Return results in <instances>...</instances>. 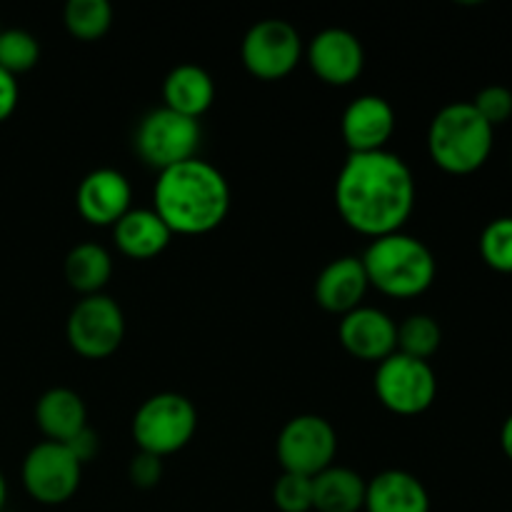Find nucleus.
<instances>
[{
	"instance_id": "4be33fe9",
	"label": "nucleus",
	"mask_w": 512,
	"mask_h": 512,
	"mask_svg": "<svg viewBox=\"0 0 512 512\" xmlns=\"http://www.w3.org/2000/svg\"><path fill=\"white\" fill-rule=\"evenodd\" d=\"M113 275V258L98 243H80L65 258V280L80 295H98Z\"/></svg>"
},
{
	"instance_id": "f704fd0d",
	"label": "nucleus",
	"mask_w": 512,
	"mask_h": 512,
	"mask_svg": "<svg viewBox=\"0 0 512 512\" xmlns=\"http://www.w3.org/2000/svg\"><path fill=\"white\" fill-rule=\"evenodd\" d=\"M0 30H3V28H0Z\"/></svg>"
},
{
	"instance_id": "0eeeda50",
	"label": "nucleus",
	"mask_w": 512,
	"mask_h": 512,
	"mask_svg": "<svg viewBox=\"0 0 512 512\" xmlns=\"http://www.w3.org/2000/svg\"><path fill=\"white\" fill-rule=\"evenodd\" d=\"M375 395L395 415H420L435 403L438 375L428 360L410 358L395 350L375 370Z\"/></svg>"
},
{
	"instance_id": "9b49d317",
	"label": "nucleus",
	"mask_w": 512,
	"mask_h": 512,
	"mask_svg": "<svg viewBox=\"0 0 512 512\" xmlns=\"http://www.w3.org/2000/svg\"><path fill=\"white\" fill-rule=\"evenodd\" d=\"M240 58L258 80H280L298 68L303 58V40L295 25L280 18H265L245 33Z\"/></svg>"
},
{
	"instance_id": "6e6552de",
	"label": "nucleus",
	"mask_w": 512,
	"mask_h": 512,
	"mask_svg": "<svg viewBox=\"0 0 512 512\" xmlns=\"http://www.w3.org/2000/svg\"><path fill=\"white\" fill-rule=\"evenodd\" d=\"M68 345L88 360L110 358L125 338V315L108 295H85L70 310L65 323Z\"/></svg>"
},
{
	"instance_id": "423d86ee",
	"label": "nucleus",
	"mask_w": 512,
	"mask_h": 512,
	"mask_svg": "<svg viewBox=\"0 0 512 512\" xmlns=\"http://www.w3.org/2000/svg\"><path fill=\"white\" fill-rule=\"evenodd\" d=\"M200 120L185 118L170 108H155L143 115L135 128V150L148 168L168 170L185 160L198 158Z\"/></svg>"
},
{
	"instance_id": "39448f33",
	"label": "nucleus",
	"mask_w": 512,
	"mask_h": 512,
	"mask_svg": "<svg viewBox=\"0 0 512 512\" xmlns=\"http://www.w3.org/2000/svg\"><path fill=\"white\" fill-rule=\"evenodd\" d=\"M198 430V410L185 395L158 393L145 400L133 415V440L140 453L163 460L193 440Z\"/></svg>"
},
{
	"instance_id": "f8f14e48",
	"label": "nucleus",
	"mask_w": 512,
	"mask_h": 512,
	"mask_svg": "<svg viewBox=\"0 0 512 512\" xmlns=\"http://www.w3.org/2000/svg\"><path fill=\"white\" fill-rule=\"evenodd\" d=\"M308 65L323 83L343 88L355 83L365 68V50L358 35L345 28H325L310 40Z\"/></svg>"
},
{
	"instance_id": "f257e3e1",
	"label": "nucleus",
	"mask_w": 512,
	"mask_h": 512,
	"mask_svg": "<svg viewBox=\"0 0 512 512\" xmlns=\"http://www.w3.org/2000/svg\"><path fill=\"white\" fill-rule=\"evenodd\" d=\"M415 195L413 170L390 150L350 153L335 178V208L343 223L373 240L403 230Z\"/></svg>"
},
{
	"instance_id": "4468645a",
	"label": "nucleus",
	"mask_w": 512,
	"mask_h": 512,
	"mask_svg": "<svg viewBox=\"0 0 512 512\" xmlns=\"http://www.w3.org/2000/svg\"><path fill=\"white\" fill-rule=\"evenodd\" d=\"M133 188L128 178L115 168H98L85 175L75 193V205L85 223L108 228L130 210Z\"/></svg>"
},
{
	"instance_id": "20e7f679",
	"label": "nucleus",
	"mask_w": 512,
	"mask_h": 512,
	"mask_svg": "<svg viewBox=\"0 0 512 512\" xmlns=\"http://www.w3.org/2000/svg\"><path fill=\"white\" fill-rule=\"evenodd\" d=\"M493 145L495 128L485 123L473 103H450L430 120L428 153L450 175H470L483 168Z\"/></svg>"
},
{
	"instance_id": "7c9ffc66",
	"label": "nucleus",
	"mask_w": 512,
	"mask_h": 512,
	"mask_svg": "<svg viewBox=\"0 0 512 512\" xmlns=\"http://www.w3.org/2000/svg\"><path fill=\"white\" fill-rule=\"evenodd\" d=\"M63 445H68V450L80 460V465L90 463V460L98 455V435H95L90 428L80 430L73 440H68V443Z\"/></svg>"
},
{
	"instance_id": "ddd939ff",
	"label": "nucleus",
	"mask_w": 512,
	"mask_h": 512,
	"mask_svg": "<svg viewBox=\"0 0 512 512\" xmlns=\"http://www.w3.org/2000/svg\"><path fill=\"white\" fill-rule=\"evenodd\" d=\"M340 343L353 358L383 363L398 350V325L385 310L360 305L340 320Z\"/></svg>"
},
{
	"instance_id": "393cba45",
	"label": "nucleus",
	"mask_w": 512,
	"mask_h": 512,
	"mask_svg": "<svg viewBox=\"0 0 512 512\" xmlns=\"http://www.w3.org/2000/svg\"><path fill=\"white\" fill-rule=\"evenodd\" d=\"M40 43L33 33L23 28L0 30V68L10 75L28 73L38 65Z\"/></svg>"
},
{
	"instance_id": "473e14b6",
	"label": "nucleus",
	"mask_w": 512,
	"mask_h": 512,
	"mask_svg": "<svg viewBox=\"0 0 512 512\" xmlns=\"http://www.w3.org/2000/svg\"><path fill=\"white\" fill-rule=\"evenodd\" d=\"M5 500H8V485H5L3 473H0V512L5 510Z\"/></svg>"
},
{
	"instance_id": "9d476101",
	"label": "nucleus",
	"mask_w": 512,
	"mask_h": 512,
	"mask_svg": "<svg viewBox=\"0 0 512 512\" xmlns=\"http://www.w3.org/2000/svg\"><path fill=\"white\" fill-rule=\"evenodd\" d=\"M23 488L40 505H63L78 493L83 465L68 445L43 440L28 450L23 460Z\"/></svg>"
},
{
	"instance_id": "a211bd4d",
	"label": "nucleus",
	"mask_w": 512,
	"mask_h": 512,
	"mask_svg": "<svg viewBox=\"0 0 512 512\" xmlns=\"http://www.w3.org/2000/svg\"><path fill=\"white\" fill-rule=\"evenodd\" d=\"M113 238L120 253L128 258L150 260L168 248L173 233L153 208H130L113 225Z\"/></svg>"
},
{
	"instance_id": "2eb2a0df",
	"label": "nucleus",
	"mask_w": 512,
	"mask_h": 512,
	"mask_svg": "<svg viewBox=\"0 0 512 512\" xmlns=\"http://www.w3.org/2000/svg\"><path fill=\"white\" fill-rule=\"evenodd\" d=\"M340 133L350 153L385 150L395 133V110L380 95H360L345 108Z\"/></svg>"
},
{
	"instance_id": "f3484780",
	"label": "nucleus",
	"mask_w": 512,
	"mask_h": 512,
	"mask_svg": "<svg viewBox=\"0 0 512 512\" xmlns=\"http://www.w3.org/2000/svg\"><path fill=\"white\" fill-rule=\"evenodd\" d=\"M365 512H430L425 485L408 470H383L365 488Z\"/></svg>"
},
{
	"instance_id": "dca6fc26",
	"label": "nucleus",
	"mask_w": 512,
	"mask_h": 512,
	"mask_svg": "<svg viewBox=\"0 0 512 512\" xmlns=\"http://www.w3.org/2000/svg\"><path fill=\"white\" fill-rule=\"evenodd\" d=\"M368 288L363 260L355 255H343L320 270L315 280V303L333 315H348L350 310L363 305Z\"/></svg>"
},
{
	"instance_id": "5701e85b",
	"label": "nucleus",
	"mask_w": 512,
	"mask_h": 512,
	"mask_svg": "<svg viewBox=\"0 0 512 512\" xmlns=\"http://www.w3.org/2000/svg\"><path fill=\"white\" fill-rule=\"evenodd\" d=\"M63 23L73 38L93 43L103 38L113 25V8L108 0H70L65 5Z\"/></svg>"
},
{
	"instance_id": "412c9836",
	"label": "nucleus",
	"mask_w": 512,
	"mask_h": 512,
	"mask_svg": "<svg viewBox=\"0 0 512 512\" xmlns=\"http://www.w3.org/2000/svg\"><path fill=\"white\" fill-rule=\"evenodd\" d=\"M365 483L355 470L330 465L313 478V510L360 512L365 508Z\"/></svg>"
},
{
	"instance_id": "6ab92c4d",
	"label": "nucleus",
	"mask_w": 512,
	"mask_h": 512,
	"mask_svg": "<svg viewBox=\"0 0 512 512\" xmlns=\"http://www.w3.org/2000/svg\"><path fill=\"white\" fill-rule=\"evenodd\" d=\"M35 425L53 443H68L88 428V410L75 390L50 388L35 403Z\"/></svg>"
},
{
	"instance_id": "aec40b11",
	"label": "nucleus",
	"mask_w": 512,
	"mask_h": 512,
	"mask_svg": "<svg viewBox=\"0 0 512 512\" xmlns=\"http://www.w3.org/2000/svg\"><path fill=\"white\" fill-rule=\"evenodd\" d=\"M163 100L165 108L195 118L208 113L215 100V83L205 68L195 63L175 65L163 83Z\"/></svg>"
},
{
	"instance_id": "c756f323",
	"label": "nucleus",
	"mask_w": 512,
	"mask_h": 512,
	"mask_svg": "<svg viewBox=\"0 0 512 512\" xmlns=\"http://www.w3.org/2000/svg\"><path fill=\"white\" fill-rule=\"evenodd\" d=\"M18 95L20 90L15 75L0 68V123H5L15 113V108H18Z\"/></svg>"
},
{
	"instance_id": "a878e982",
	"label": "nucleus",
	"mask_w": 512,
	"mask_h": 512,
	"mask_svg": "<svg viewBox=\"0 0 512 512\" xmlns=\"http://www.w3.org/2000/svg\"><path fill=\"white\" fill-rule=\"evenodd\" d=\"M480 258L495 273L512 275V215L485 225L480 233Z\"/></svg>"
},
{
	"instance_id": "c85d7f7f",
	"label": "nucleus",
	"mask_w": 512,
	"mask_h": 512,
	"mask_svg": "<svg viewBox=\"0 0 512 512\" xmlns=\"http://www.w3.org/2000/svg\"><path fill=\"white\" fill-rule=\"evenodd\" d=\"M128 478L140 490L155 488L160 483V478H163V460L150 453H138L130 460Z\"/></svg>"
},
{
	"instance_id": "bb28decb",
	"label": "nucleus",
	"mask_w": 512,
	"mask_h": 512,
	"mask_svg": "<svg viewBox=\"0 0 512 512\" xmlns=\"http://www.w3.org/2000/svg\"><path fill=\"white\" fill-rule=\"evenodd\" d=\"M273 503L280 512L313 510V478L283 473L273 485Z\"/></svg>"
},
{
	"instance_id": "cd10ccee",
	"label": "nucleus",
	"mask_w": 512,
	"mask_h": 512,
	"mask_svg": "<svg viewBox=\"0 0 512 512\" xmlns=\"http://www.w3.org/2000/svg\"><path fill=\"white\" fill-rule=\"evenodd\" d=\"M473 108L483 115L485 123L498 128L512 118V90L505 85H488L475 95Z\"/></svg>"
},
{
	"instance_id": "72a5a7b5",
	"label": "nucleus",
	"mask_w": 512,
	"mask_h": 512,
	"mask_svg": "<svg viewBox=\"0 0 512 512\" xmlns=\"http://www.w3.org/2000/svg\"><path fill=\"white\" fill-rule=\"evenodd\" d=\"M3 512H8V510H3Z\"/></svg>"
},
{
	"instance_id": "7ed1b4c3",
	"label": "nucleus",
	"mask_w": 512,
	"mask_h": 512,
	"mask_svg": "<svg viewBox=\"0 0 512 512\" xmlns=\"http://www.w3.org/2000/svg\"><path fill=\"white\" fill-rule=\"evenodd\" d=\"M360 260L368 283L390 298H418L430 290L438 273L433 250L403 230L375 238Z\"/></svg>"
},
{
	"instance_id": "f03ea898",
	"label": "nucleus",
	"mask_w": 512,
	"mask_h": 512,
	"mask_svg": "<svg viewBox=\"0 0 512 512\" xmlns=\"http://www.w3.org/2000/svg\"><path fill=\"white\" fill-rule=\"evenodd\" d=\"M153 210L173 235H205L228 218L230 185L208 160H185L158 173Z\"/></svg>"
},
{
	"instance_id": "2f4dec72",
	"label": "nucleus",
	"mask_w": 512,
	"mask_h": 512,
	"mask_svg": "<svg viewBox=\"0 0 512 512\" xmlns=\"http://www.w3.org/2000/svg\"><path fill=\"white\" fill-rule=\"evenodd\" d=\"M500 448H503L505 458L512 463V415L505 418L503 428H500Z\"/></svg>"
},
{
	"instance_id": "1a4fd4ad",
	"label": "nucleus",
	"mask_w": 512,
	"mask_h": 512,
	"mask_svg": "<svg viewBox=\"0 0 512 512\" xmlns=\"http://www.w3.org/2000/svg\"><path fill=\"white\" fill-rule=\"evenodd\" d=\"M275 453L283 473L315 478L333 465L338 453V433L320 415H295L280 430Z\"/></svg>"
},
{
	"instance_id": "b1692460",
	"label": "nucleus",
	"mask_w": 512,
	"mask_h": 512,
	"mask_svg": "<svg viewBox=\"0 0 512 512\" xmlns=\"http://www.w3.org/2000/svg\"><path fill=\"white\" fill-rule=\"evenodd\" d=\"M440 343H443V330H440L438 320L430 315H410L398 325V353L428 360L438 353Z\"/></svg>"
}]
</instances>
